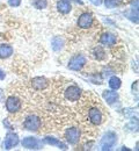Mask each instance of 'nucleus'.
<instances>
[{"mask_svg":"<svg viewBox=\"0 0 139 151\" xmlns=\"http://www.w3.org/2000/svg\"><path fill=\"white\" fill-rule=\"evenodd\" d=\"M93 56H94L95 59H98V60H103L105 58V51L103 50L102 47H96L93 50Z\"/></svg>","mask_w":139,"mask_h":151,"instance_id":"18","label":"nucleus"},{"mask_svg":"<svg viewBox=\"0 0 139 151\" xmlns=\"http://www.w3.org/2000/svg\"><path fill=\"white\" fill-rule=\"evenodd\" d=\"M23 126L29 132H37L41 128V126H42V121H41L40 117L36 116V115H29L24 120Z\"/></svg>","mask_w":139,"mask_h":151,"instance_id":"2","label":"nucleus"},{"mask_svg":"<svg viewBox=\"0 0 139 151\" xmlns=\"http://www.w3.org/2000/svg\"><path fill=\"white\" fill-rule=\"evenodd\" d=\"M31 86L37 90V91H42V90H45L48 87V80L43 77H35L33 80H31Z\"/></svg>","mask_w":139,"mask_h":151,"instance_id":"11","label":"nucleus"},{"mask_svg":"<svg viewBox=\"0 0 139 151\" xmlns=\"http://www.w3.org/2000/svg\"><path fill=\"white\" fill-rule=\"evenodd\" d=\"M117 38L114 34H110V33H104L101 38H100V42L103 44V45H114L116 43Z\"/></svg>","mask_w":139,"mask_h":151,"instance_id":"12","label":"nucleus"},{"mask_svg":"<svg viewBox=\"0 0 139 151\" xmlns=\"http://www.w3.org/2000/svg\"><path fill=\"white\" fill-rule=\"evenodd\" d=\"M34 6L37 9H43L48 6V1L46 0H34Z\"/></svg>","mask_w":139,"mask_h":151,"instance_id":"20","label":"nucleus"},{"mask_svg":"<svg viewBox=\"0 0 139 151\" xmlns=\"http://www.w3.org/2000/svg\"><path fill=\"white\" fill-rule=\"evenodd\" d=\"M22 145H23V148L29 149V150H40L43 147L42 141L35 138V137H26V138H23Z\"/></svg>","mask_w":139,"mask_h":151,"instance_id":"4","label":"nucleus"},{"mask_svg":"<svg viewBox=\"0 0 139 151\" xmlns=\"http://www.w3.org/2000/svg\"><path fill=\"white\" fill-rule=\"evenodd\" d=\"M44 142L46 144H49V145H56V147H58L61 150H66L67 149V147H66L65 143H63L58 138H55V137H51V136H46L44 138Z\"/></svg>","mask_w":139,"mask_h":151,"instance_id":"13","label":"nucleus"},{"mask_svg":"<svg viewBox=\"0 0 139 151\" xmlns=\"http://www.w3.org/2000/svg\"><path fill=\"white\" fill-rule=\"evenodd\" d=\"M102 96L109 105H113L118 100V94L116 92H113V91H104L102 93Z\"/></svg>","mask_w":139,"mask_h":151,"instance_id":"14","label":"nucleus"},{"mask_svg":"<svg viewBox=\"0 0 139 151\" xmlns=\"http://www.w3.org/2000/svg\"><path fill=\"white\" fill-rule=\"evenodd\" d=\"M92 24H93V17H92V14L83 13V14H81L79 17V19H78V26H79L80 28L87 29V28L92 27Z\"/></svg>","mask_w":139,"mask_h":151,"instance_id":"10","label":"nucleus"},{"mask_svg":"<svg viewBox=\"0 0 139 151\" xmlns=\"http://www.w3.org/2000/svg\"><path fill=\"white\" fill-rule=\"evenodd\" d=\"M80 96H81V90L76 85H72V86L67 87L66 91H65V98L70 101H78Z\"/></svg>","mask_w":139,"mask_h":151,"instance_id":"8","label":"nucleus"},{"mask_svg":"<svg viewBox=\"0 0 139 151\" xmlns=\"http://www.w3.org/2000/svg\"><path fill=\"white\" fill-rule=\"evenodd\" d=\"M18 143H19V137H18V135L14 134V132H8V134L6 135V137H5V141H4L2 147H4L5 150H9V149L16 147Z\"/></svg>","mask_w":139,"mask_h":151,"instance_id":"7","label":"nucleus"},{"mask_svg":"<svg viewBox=\"0 0 139 151\" xmlns=\"http://www.w3.org/2000/svg\"><path fill=\"white\" fill-rule=\"evenodd\" d=\"M109 87L111 88V90H118L119 87H120V84H122V81H120V79H119L118 77H116V76H114V77H111L110 79H109Z\"/></svg>","mask_w":139,"mask_h":151,"instance_id":"19","label":"nucleus"},{"mask_svg":"<svg viewBox=\"0 0 139 151\" xmlns=\"http://www.w3.org/2000/svg\"><path fill=\"white\" fill-rule=\"evenodd\" d=\"M51 45H52V49L55 51H59V50L63 49V47H64V40L60 37V36H56V37L52 38Z\"/></svg>","mask_w":139,"mask_h":151,"instance_id":"17","label":"nucleus"},{"mask_svg":"<svg viewBox=\"0 0 139 151\" xmlns=\"http://www.w3.org/2000/svg\"><path fill=\"white\" fill-rule=\"evenodd\" d=\"M13 55V47L8 44H1L0 45V58L5 59Z\"/></svg>","mask_w":139,"mask_h":151,"instance_id":"15","label":"nucleus"},{"mask_svg":"<svg viewBox=\"0 0 139 151\" xmlns=\"http://www.w3.org/2000/svg\"><path fill=\"white\" fill-rule=\"evenodd\" d=\"M88 117H89V122L98 126V124H101L102 121H103V116H102V113L99 108L96 107H92L88 112Z\"/></svg>","mask_w":139,"mask_h":151,"instance_id":"9","label":"nucleus"},{"mask_svg":"<svg viewBox=\"0 0 139 151\" xmlns=\"http://www.w3.org/2000/svg\"><path fill=\"white\" fill-rule=\"evenodd\" d=\"M65 138L70 144H72V145L77 144L80 139V130L76 127L68 128L65 132Z\"/></svg>","mask_w":139,"mask_h":151,"instance_id":"5","label":"nucleus"},{"mask_svg":"<svg viewBox=\"0 0 139 151\" xmlns=\"http://www.w3.org/2000/svg\"><path fill=\"white\" fill-rule=\"evenodd\" d=\"M8 4H9L12 7H18V6H20L21 0H8Z\"/></svg>","mask_w":139,"mask_h":151,"instance_id":"22","label":"nucleus"},{"mask_svg":"<svg viewBox=\"0 0 139 151\" xmlns=\"http://www.w3.org/2000/svg\"><path fill=\"white\" fill-rule=\"evenodd\" d=\"M57 8L61 14H67L71 11V4L67 0H59L57 2Z\"/></svg>","mask_w":139,"mask_h":151,"instance_id":"16","label":"nucleus"},{"mask_svg":"<svg viewBox=\"0 0 139 151\" xmlns=\"http://www.w3.org/2000/svg\"><path fill=\"white\" fill-rule=\"evenodd\" d=\"M117 142V135L114 132H107L101 139V150H110Z\"/></svg>","mask_w":139,"mask_h":151,"instance_id":"1","label":"nucleus"},{"mask_svg":"<svg viewBox=\"0 0 139 151\" xmlns=\"http://www.w3.org/2000/svg\"><path fill=\"white\" fill-rule=\"evenodd\" d=\"M122 0H104V5L107 8H114L116 7L117 5H119Z\"/></svg>","mask_w":139,"mask_h":151,"instance_id":"21","label":"nucleus"},{"mask_svg":"<svg viewBox=\"0 0 139 151\" xmlns=\"http://www.w3.org/2000/svg\"><path fill=\"white\" fill-rule=\"evenodd\" d=\"M4 124H5V126H6L8 129H13V128H12V126L8 123V120H5V121H4Z\"/></svg>","mask_w":139,"mask_h":151,"instance_id":"23","label":"nucleus"},{"mask_svg":"<svg viewBox=\"0 0 139 151\" xmlns=\"http://www.w3.org/2000/svg\"><path fill=\"white\" fill-rule=\"evenodd\" d=\"M6 109L9 113H16L21 109V100L16 96H9L6 100Z\"/></svg>","mask_w":139,"mask_h":151,"instance_id":"6","label":"nucleus"},{"mask_svg":"<svg viewBox=\"0 0 139 151\" xmlns=\"http://www.w3.org/2000/svg\"><path fill=\"white\" fill-rule=\"evenodd\" d=\"M5 76H6L5 75V72L0 69V80H4V79H5Z\"/></svg>","mask_w":139,"mask_h":151,"instance_id":"24","label":"nucleus"},{"mask_svg":"<svg viewBox=\"0 0 139 151\" xmlns=\"http://www.w3.org/2000/svg\"><path fill=\"white\" fill-rule=\"evenodd\" d=\"M94 5H96V6H99V5H101V0H91Z\"/></svg>","mask_w":139,"mask_h":151,"instance_id":"25","label":"nucleus"},{"mask_svg":"<svg viewBox=\"0 0 139 151\" xmlns=\"http://www.w3.org/2000/svg\"><path fill=\"white\" fill-rule=\"evenodd\" d=\"M86 62H87V59H86L85 56H82V55H76V56H73L70 59L68 68L71 70H73V71H79V70H81L86 65Z\"/></svg>","mask_w":139,"mask_h":151,"instance_id":"3","label":"nucleus"}]
</instances>
